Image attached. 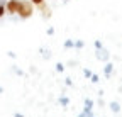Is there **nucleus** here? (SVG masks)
Returning <instances> with one entry per match:
<instances>
[{
	"instance_id": "6ab92c4d",
	"label": "nucleus",
	"mask_w": 122,
	"mask_h": 117,
	"mask_svg": "<svg viewBox=\"0 0 122 117\" xmlns=\"http://www.w3.org/2000/svg\"><path fill=\"white\" fill-rule=\"evenodd\" d=\"M0 93H4V88H2V86H0Z\"/></svg>"
},
{
	"instance_id": "7ed1b4c3",
	"label": "nucleus",
	"mask_w": 122,
	"mask_h": 117,
	"mask_svg": "<svg viewBox=\"0 0 122 117\" xmlns=\"http://www.w3.org/2000/svg\"><path fill=\"white\" fill-rule=\"evenodd\" d=\"M112 71H114V65H112V63H107V65L103 66V75H105V78H110Z\"/></svg>"
},
{
	"instance_id": "f3484780",
	"label": "nucleus",
	"mask_w": 122,
	"mask_h": 117,
	"mask_svg": "<svg viewBox=\"0 0 122 117\" xmlns=\"http://www.w3.org/2000/svg\"><path fill=\"white\" fill-rule=\"evenodd\" d=\"M14 117H24V115H22V114H15Z\"/></svg>"
},
{
	"instance_id": "0eeeda50",
	"label": "nucleus",
	"mask_w": 122,
	"mask_h": 117,
	"mask_svg": "<svg viewBox=\"0 0 122 117\" xmlns=\"http://www.w3.org/2000/svg\"><path fill=\"white\" fill-rule=\"evenodd\" d=\"M58 102H59V104H61V105H68V102H70V100H68L66 97H61V98H59Z\"/></svg>"
},
{
	"instance_id": "f257e3e1",
	"label": "nucleus",
	"mask_w": 122,
	"mask_h": 117,
	"mask_svg": "<svg viewBox=\"0 0 122 117\" xmlns=\"http://www.w3.org/2000/svg\"><path fill=\"white\" fill-rule=\"evenodd\" d=\"M32 14H34V4L30 2V0H20L17 15H19L20 19H29Z\"/></svg>"
},
{
	"instance_id": "f8f14e48",
	"label": "nucleus",
	"mask_w": 122,
	"mask_h": 117,
	"mask_svg": "<svg viewBox=\"0 0 122 117\" xmlns=\"http://www.w3.org/2000/svg\"><path fill=\"white\" fill-rule=\"evenodd\" d=\"M63 70H65V65H63V63H58V65H56V71H59V73H61Z\"/></svg>"
},
{
	"instance_id": "2eb2a0df",
	"label": "nucleus",
	"mask_w": 122,
	"mask_h": 117,
	"mask_svg": "<svg viewBox=\"0 0 122 117\" xmlns=\"http://www.w3.org/2000/svg\"><path fill=\"white\" fill-rule=\"evenodd\" d=\"M75 48H78V49L83 48V41H76V42H75Z\"/></svg>"
},
{
	"instance_id": "aec40b11",
	"label": "nucleus",
	"mask_w": 122,
	"mask_h": 117,
	"mask_svg": "<svg viewBox=\"0 0 122 117\" xmlns=\"http://www.w3.org/2000/svg\"><path fill=\"white\" fill-rule=\"evenodd\" d=\"M88 117H93V114H88Z\"/></svg>"
},
{
	"instance_id": "9d476101",
	"label": "nucleus",
	"mask_w": 122,
	"mask_h": 117,
	"mask_svg": "<svg viewBox=\"0 0 122 117\" xmlns=\"http://www.w3.org/2000/svg\"><path fill=\"white\" fill-rule=\"evenodd\" d=\"M7 14V10H5V5H0V19H2L4 15Z\"/></svg>"
},
{
	"instance_id": "ddd939ff",
	"label": "nucleus",
	"mask_w": 122,
	"mask_h": 117,
	"mask_svg": "<svg viewBox=\"0 0 122 117\" xmlns=\"http://www.w3.org/2000/svg\"><path fill=\"white\" fill-rule=\"evenodd\" d=\"M83 75H85L86 78H92V75H93V73H92L90 70H83Z\"/></svg>"
},
{
	"instance_id": "423d86ee",
	"label": "nucleus",
	"mask_w": 122,
	"mask_h": 117,
	"mask_svg": "<svg viewBox=\"0 0 122 117\" xmlns=\"http://www.w3.org/2000/svg\"><path fill=\"white\" fill-rule=\"evenodd\" d=\"M110 110L112 112H120V105H119V102H110Z\"/></svg>"
},
{
	"instance_id": "f03ea898",
	"label": "nucleus",
	"mask_w": 122,
	"mask_h": 117,
	"mask_svg": "<svg viewBox=\"0 0 122 117\" xmlns=\"http://www.w3.org/2000/svg\"><path fill=\"white\" fill-rule=\"evenodd\" d=\"M19 5H20V0H7V4H5L7 14L15 15V14H17V10H19Z\"/></svg>"
},
{
	"instance_id": "20e7f679",
	"label": "nucleus",
	"mask_w": 122,
	"mask_h": 117,
	"mask_svg": "<svg viewBox=\"0 0 122 117\" xmlns=\"http://www.w3.org/2000/svg\"><path fill=\"white\" fill-rule=\"evenodd\" d=\"M97 58L102 60V61H107V60H109V54H107V51L102 48V49H97Z\"/></svg>"
},
{
	"instance_id": "dca6fc26",
	"label": "nucleus",
	"mask_w": 122,
	"mask_h": 117,
	"mask_svg": "<svg viewBox=\"0 0 122 117\" xmlns=\"http://www.w3.org/2000/svg\"><path fill=\"white\" fill-rule=\"evenodd\" d=\"M54 34V27H48V36H53Z\"/></svg>"
},
{
	"instance_id": "39448f33",
	"label": "nucleus",
	"mask_w": 122,
	"mask_h": 117,
	"mask_svg": "<svg viewBox=\"0 0 122 117\" xmlns=\"http://www.w3.org/2000/svg\"><path fill=\"white\" fill-rule=\"evenodd\" d=\"M92 107H93V100H90V98H86L85 100V114L88 115V114H92Z\"/></svg>"
},
{
	"instance_id": "4468645a",
	"label": "nucleus",
	"mask_w": 122,
	"mask_h": 117,
	"mask_svg": "<svg viewBox=\"0 0 122 117\" xmlns=\"http://www.w3.org/2000/svg\"><path fill=\"white\" fill-rule=\"evenodd\" d=\"M92 83H98V75H92Z\"/></svg>"
},
{
	"instance_id": "6e6552de",
	"label": "nucleus",
	"mask_w": 122,
	"mask_h": 117,
	"mask_svg": "<svg viewBox=\"0 0 122 117\" xmlns=\"http://www.w3.org/2000/svg\"><path fill=\"white\" fill-rule=\"evenodd\" d=\"M65 48H75V42L70 39V41H65Z\"/></svg>"
},
{
	"instance_id": "a211bd4d",
	"label": "nucleus",
	"mask_w": 122,
	"mask_h": 117,
	"mask_svg": "<svg viewBox=\"0 0 122 117\" xmlns=\"http://www.w3.org/2000/svg\"><path fill=\"white\" fill-rule=\"evenodd\" d=\"M80 117H88V115H86V114H85V112H83V114H81V115H80Z\"/></svg>"
},
{
	"instance_id": "9b49d317",
	"label": "nucleus",
	"mask_w": 122,
	"mask_h": 117,
	"mask_svg": "<svg viewBox=\"0 0 122 117\" xmlns=\"http://www.w3.org/2000/svg\"><path fill=\"white\" fill-rule=\"evenodd\" d=\"M30 2H32V4H34L36 7H39V5H42V4H46L44 0H30Z\"/></svg>"
},
{
	"instance_id": "1a4fd4ad",
	"label": "nucleus",
	"mask_w": 122,
	"mask_h": 117,
	"mask_svg": "<svg viewBox=\"0 0 122 117\" xmlns=\"http://www.w3.org/2000/svg\"><path fill=\"white\" fill-rule=\"evenodd\" d=\"M93 46H95V49H102V48H103V44H102V42H100L98 39H97V41L93 42Z\"/></svg>"
}]
</instances>
